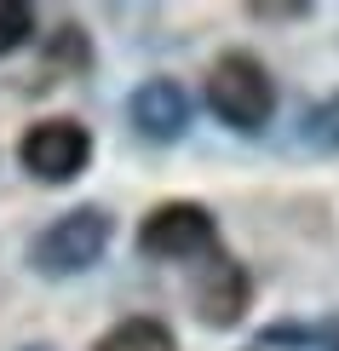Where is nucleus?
Instances as JSON below:
<instances>
[{"instance_id": "nucleus-12", "label": "nucleus", "mask_w": 339, "mask_h": 351, "mask_svg": "<svg viewBox=\"0 0 339 351\" xmlns=\"http://www.w3.org/2000/svg\"><path fill=\"white\" fill-rule=\"evenodd\" d=\"M47 64H69V69H86V35H81V23H64L52 35V52H47Z\"/></svg>"}, {"instance_id": "nucleus-13", "label": "nucleus", "mask_w": 339, "mask_h": 351, "mask_svg": "<svg viewBox=\"0 0 339 351\" xmlns=\"http://www.w3.org/2000/svg\"><path fill=\"white\" fill-rule=\"evenodd\" d=\"M23 351H52V346H40V340H35V346H23Z\"/></svg>"}, {"instance_id": "nucleus-4", "label": "nucleus", "mask_w": 339, "mask_h": 351, "mask_svg": "<svg viewBox=\"0 0 339 351\" xmlns=\"http://www.w3.org/2000/svg\"><path fill=\"white\" fill-rule=\"evenodd\" d=\"M213 242H218V225L201 202H161L138 225L144 259H196V254H213Z\"/></svg>"}, {"instance_id": "nucleus-10", "label": "nucleus", "mask_w": 339, "mask_h": 351, "mask_svg": "<svg viewBox=\"0 0 339 351\" xmlns=\"http://www.w3.org/2000/svg\"><path fill=\"white\" fill-rule=\"evenodd\" d=\"M29 35H35V12H29L23 0H0V58L18 52Z\"/></svg>"}, {"instance_id": "nucleus-6", "label": "nucleus", "mask_w": 339, "mask_h": 351, "mask_svg": "<svg viewBox=\"0 0 339 351\" xmlns=\"http://www.w3.org/2000/svg\"><path fill=\"white\" fill-rule=\"evenodd\" d=\"M127 115H132V133H138V138L179 144L190 133V93L173 75H150L138 93L127 98Z\"/></svg>"}, {"instance_id": "nucleus-9", "label": "nucleus", "mask_w": 339, "mask_h": 351, "mask_svg": "<svg viewBox=\"0 0 339 351\" xmlns=\"http://www.w3.org/2000/svg\"><path fill=\"white\" fill-rule=\"evenodd\" d=\"M305 144L322 150V156H339V93H328L311 115H305Z\"/></svg>"}, {"instance_id": "nucleus-1", "label": "nucleus", "mask_w": 339, "mask_h": 351, "mask_svg": "<svg viewBox=\"0 0 339 351\" xmlns=\"http://www.w3.org/2000/svg\"><path fill=\"white\" fill-rule=\"evenodd\" d=\"M201 98H208V110L230 127V133H264L271 115H276V81H271V69H264L253 52H242V47L218 52L208 64Z\"/></svg>"}, {"instance_id": "nucleus-2", "label": "nucleus", "mask_w": 339, "mask_h": 351, "mask_svg": "<svg viewBox=\"0 0 339 351\" xmlns=\"http://www.w3.org/2000/svg\"><path fill=\"white\" fill-rule=\"evenodd\" d=\"M115 242V219L104 208H69L64 219H52L35 242H29V265L40 276H81L104 259V247Z\"/></svg>"}, {"instance_id": "nucleus-5", "label": "nucleus", "mask_w": 339, "mask_h": 351, "mask_svg": "<svg viewBox=\"0 0 339 351\" xmlns=\"http://www.w3.org/2000/svg\"><path fill=\"white\" fill-rule=\"evenodd\" d=\"M190 300H196V317H201L208 328H236V323L247 317V300H253V276L242 271V259L208 254V265H201Z\"/></svg>"}, {"instance_id": "nucleus-7", "label": "nucleus", "mask_w": 339, "mask_h": 351, "mask_svg": "<svg viewBox=\"0 0 339 351\" xmlns=\"http://www.w3.org/2000/svg\"><path fill=\"white\" fill-rule=\"evenodd\" d=\"M92 351H179L167 323H155V317H127V323H115L110 334H98Z\"/></svg>"}, {"instance_id": "nucleus-3", "label": "nucleus", "mask_w": 339, "mask_h": 351, "mask_svg": "<svg viewBox=\"0 0 339 351\" xmlns=\"http://www.w3.org/2000/svg\"><path fill=\"white\" fill-rule=\"evenodd\" d=\"M18 162L29 167V179H40V184H69V179L86 173V162H92V133H86L81 121H69V115H47V121H35L23 133Z\"/></svg>"}, {"instance_id": "nucleus-8", "label": "nucleus", "mask_w": 339, "mask_h": 351, "mask_svg": "<svg viewBox=\"0 0 339 351\" xmlns=\"http://www.w3.org/2000/svg\"><path fill=\"white\" fill-rule=\"evenodd\" d=\"M259 346H288V351H339V317L322 323H271Z\"/></svg>"}, {"instance_id": "nucleus-11", "label": "nucleus", "mask_w": 339, "mask_h": 351, "mask_svg": "<svg viewBox=\"0 0 339 351\" xmlns=\"http://www.w3.org/2000/svg\"><path fill=\"white\" fill-rule=\"evenodd\" d=\"M247 18L253 23H299V18H311V0H247Z\"/></svg>"}]
</instances>
